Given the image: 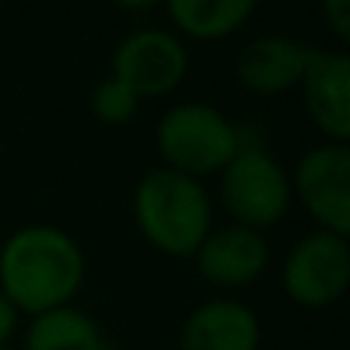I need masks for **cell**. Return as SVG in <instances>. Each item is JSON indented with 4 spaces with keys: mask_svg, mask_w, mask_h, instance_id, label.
Listing matches in <instances>:
<instances>
[{
    "mask_svg": "<svg viewBox=\"0 0 350 350\" xmlns=\"http://www.w3.org/2000/svg\"><path fill=\"white\" fill-rule=\"evenodd\" d=\"M133 215L157 252L191 258L212 230V200L197 178L157 166L135 185Z\"/></svg>",
    "mask_w": 350,
    "mask_h": 350,
    "instance_id": "7a4b0ae2",
    "label": "cell"
},
{
    "mask_svg": "<svg viewBox=\"0 0 350 350\" xmlns=\"http://www.w3.org/2000/svg\"><path fill=\"white\" fill-rule=\"evenodd\" d=\"M301 98L308 117L329 142L350 139V59L345 53L317 49L301 77Z\"/></svg>",
    "mask_w": 350,
    "mask_h": 350,
    "instance_id": "30bf717a",
    "label": "cell"
},
{
    "mask_svg": "<svg viewBox=\"0 0 350 350\" xmlns=\"http://www.w3.org/2000/svg\"><path fill=\"white\" fill-rule=\"evenodd\" d=\"M18 326V310L12 308V301L0 292V347H10V338L16 335Z\"/></svg>",
    "mask_w": 350,
    "mask_h": 350,
    "instance_id": "2e32d148",
    "label": "cell"
},
{
    "mask_svg": "<svg viewBox=\"0 0 350 350\" xmlns=\"http://www.w3.org/2000/svg\"><path fill=\"white\" fill-rule=\"evenodd\" d=\"M292 197L320 230L350 234V148L338 142L310 148L289 175Z\"/></svg>",
    "mask_w": 350,
    "mask_h": 350,
    "instance_id": "52a82bcc",
    "label": "cell"
},
{
    "mask_svg": "<svg viewBox=\"0 0 350 350\" xmlns=\"http://www.w3.org/2000/svg\"><path fill=\"white\" fill-rule=\"evenodd\" d=\"M197 273L221 289H240L249 286L267 271L271 265V246L265 234L240 224L209 230L206 240L191 255Z\"/></svg>",
    "mask_w": 350,
    "mask_h": 350,
    "instance_id": "9c48e42d",
    "label": "cell"
},
{
    "mask_svg": "<svg viewBox=\"0 0 350 350\" xmlns=\"http://www.w3.org/2000/svg\"><path fill=\"white\" fill-rule=\"evenodd\" d=\"M221 206L234 224L252 230H265L280 224L292 206L289 172L280 166V160L261 145H240L221 172Z\"/></svg>",
    "mask_w": 350,
    "mask_h": 350,
    "instance_id": "277c9868",
    "label": "cell"
},
{
    "mask_svg": "<svg viewBox=\"0 0 350 350\" xmlns=\"http://www.w3.org/2000/svg\"><path fill=\"white\" fill-rule=\"evenodd\" d=\"M86 277L80 243L55 224H28L0 246V292L18 314H46L74 301Z\"/></svg>",
    "mask_w": 350,
    "mask_h": 350,
    "instance_id": "6da1fadb",
    "label": "cell"
},
{
    "mask_svg": "<svg viewBox=\"0 0 350 350\" xmlns=\"http://www.w3.org/2000/svg\"><path fill=\"white\" fill-rule=\"evenodd\" d=\"M90 105H92L96 120L108 123V126H123V123L135 120L142 98L135 96L123 80L105 77V80H98L96 90H92V102Z\"/></svg>",
    "mask_w": 350,
    "mask_h": 350,
    "instance_id": "5bb4252c",
    "label": "cell"
},
{
    "mask_svg": "<svg viewBox=\"0 0 350 350\" xmlns=\"http://www.w3.org/2000/svg\"><path fill=\"white\" fill-rule=\"evenodd\" d=\"M111 3L123 6V10H133V12H142V10H151V6L163 3V0H111Z\"/></svg>",
    "mask_w": 350,
    "mask_h": 350,
    "instance_id": "e0dca14e",
    "label": "cell"
},
{
    "mask_svg": "<svg viewBox=\"0 0 350 350\" xmlns=\"http://www.w3.org/2000/svg\"><path fill=\"white\" fill-rule=\"evenodd\" d=\"M22 350H111V345L90 314L65 304L31 317Z\"/></svg>",
    "mask_w": 350,
    "mask_h": 350,
    "instance_id": "4fadbf2b",
    "label": "cell"
},
{
    "mask_svg": "<svg viewBox=\"0 0 350 350\" xmlns=\"http://www.w3.org/2000/svg\"><path fill=\"white\" fill-rule=\"evenodd\" d=\"M0 350H16V347H0Z\"/></svg>",
    "mask_w": 350,
    "mask_h": 350,
    "instance_id": "ac0fdd59",
    "label": "cell"
},
{
    "mask_svg": "<svg viewBox=\"0 0 350 350\" xmlns=\"http://www.w3.org/2000/svg\"><path fill=\"white\" fill-rule=\"evenodd\" d=\"M178 37L221 40L252 18L258 0H163Z\"/></svg>",
    "mask_w": 350,
    "mask_h": 350,
    "instance_id": "7c38bea8",
    "label": "cell"
},
{
    "mask_svg": "<svg viewBox=\"0 0 350 350\" xmlns=\"http://www.w3.org/2000/svg\"><path fill=\"white\" fill-rule=\"evenodd\" d=\"M317 46L289 34L255 37L237 55V83L258 98H273L295 90L308 71Z\"/></svg>",
    "mask_w": 350,
    "mask_h": 350,
    "instance_id": "ba28073f",
    "label": "cell"
},
{
    "mask_svg": "<svg viewBox=\"0 0 350 350\" xmlns=\"http://www.w3.org/2000/svg\"><path fill=\"white\" fill-rule=\"evenodd\" d=\"M323 6V18L332 28V34L338 40H347L350 37V0H320Z\"/></svg>",
    "mask_w": 350,
    "mask_h": 350,
    "instance_id": "9a60e30c",
    "label": "cell"
},
{
    "mask_svg": "<svg viewBox=\"0 0 350 350\" xmlns=\"http://www.w3.org/2000/svg\"><path fill=\"white\" fill-rule=\"evenodd\" d=\"M350 286V243L332 230H310L283 258V289L298 308L335 304Z\"/></svg>",
    "mask_w": 350,
    "mask_h": 350,
    "instance_id": "5b68a950",
    "label": "cell"
},
{
    "mask_svg": "<svg viewBox=\"0 0 350 350\" xmlns=\"http://www.w3.org/2000/svg\"><path fill=\"white\" fill-rule=\"evenodd\" d=\"M240 145L243 139L234 120L203 102L172 105L157 123V151L163 166L197 181L221 172Z\"/></svg>",
    "mask_w": 350,
    "mask_h": 350,
    "instance_id": "3957f363",
    "label": "cell"
},
{
    "mask_svg": "<svg viewBox=\"0 0 350 350\" xmlns=\"http://www.w3.org/2000/svg\"><path fill=\"white\" fill-rule=\"evenodd\" d=\"M261 323L252 308L234 298H212L187 314L178 350H258Z\"/></svg>",
    "mask_w": 350,
    "mask_h": 350,
    "instance_id": "8fae6325",
    "label": "cell"
},
{
    "mask_svg": "<svg viewBox=\"0 0 350 350\" xmlns=\"http://www.w3.org/2000/svg\"><path fill=\"white\" fill-rule=\"evenodd\" d=\"M191 55L175 31L139 28L117 43L111 55V77L123 80L139 98H160L178 90L187 77Z\"/></svg>",
    "mask_w": 350,
    "mask_h": 350,
    "instance_id": "8992f818",
    "label": "cell"
}]
</instances>
